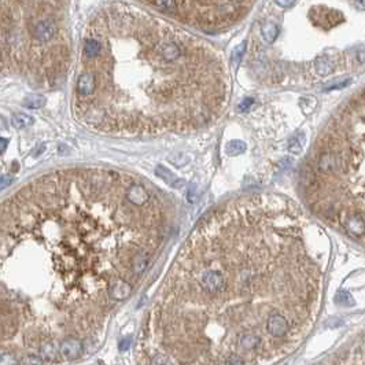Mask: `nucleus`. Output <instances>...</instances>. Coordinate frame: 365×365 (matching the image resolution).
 Listing matches in <instances>:
<instances>
[{
	"instance_id": "1a4fd4ad",
	"label": "nucleus",
	"mask_w": 365,
	"mask_h": 365,
	"mask_svg": "<svg viewBox=\"0 0 365 365\" xmlns=\"http://www.w3.org/2000/svg\"><path fill=\"white\" fill-rule=\"evenodd\" d=\"M44 104H46V97L43 95H39V94L29 95L24 99V106L28 109H40Z\"/></svg>"
},
{
	"instance_id": "aec40b11",
	"label": "nucleus",
	"mask_w": 365,
	"mask_h": 365,
	"mask_svg": "<svg viewBox=\"0 0 365 365\" xmlns=\"http://www.w3.org/2000/svg\"><path fill=\"white\" fill-rule=\"evenodd\" d=\"M251 103H253V99H251V97H248V99H246V100H244V102L239 106V110H244V109L248 107Z\"/></svg>"
},
{
	"instance_id": "f8f14e48",
	"label": "nucleus",
	"mask_w": 365,
	"mask_h": 365,
	"mask_svg": "<svg viewBox=\"0 0 365 365\" xmlns=\"http://www.w3.org/2000/svg\"><path fill=\"white\" fill-rule=\"evenodd\" d=\"M246 148V145L241 142V140H234L231 143H228L227 146V152L229 155H236V154H241V152L244 151Z\"/></svg>"
},
{
	"instance_id": "412c9836",
	"label": "nucleus",
	"mask_w": 365,
	"mask_h": 365,
	"mask_svg": "<svg viewBox=\"0 0 365 365\" xmlns=\"http://www.w3.org/2000/svg\"><path fill=\"white\" fill-rule=\"evenodd\" d=\"M7 128V122L3 117H0V129H6Z\"/></svg>"
},
{
	"instance_id": "9d476101",
	"label": "nucleus",
	"mask_w": 365,
	"mask_h": 365,
	"mask_svg": "<svg viewBox=\"0 0 365 365\" xmlns=\"http://www.w3.org/2000/svg\"><path fill=\"white\" fill-rule=\"evenodd\" d=\"M35 122V118L30 117L28 114H14L13 116V125H14L15 128H18V129H22V128H28L30 125H33Z\"/></svg>"
},
{
	"instance_id": "dca6fc26",
	"label": "nucleus",
	"mask_w": 365,
	"mask_h": 365,
	"mask_svg": "<svg viewBox=\"0 0 365 365\" xmlns=\"http://www.w3.org/2000/svg\"><path fill=\"white\" fill-rule=\"evenodd\" d=\"M13 177L11 176H8V174H6V176H1L0 177V191H3V190H6L7 187H10L11 184H13Z\"/></svg>"
},
{
	"instance_id": "5701e85b",
	"label": "nucleus",
	"mask_w": 365,
	"mask_h": 365,
	"mask_svg": "<svg viewBox=\"0 0 365 365\" xmlns=\"http://www.w3.org/2000/svg\"><path fill=\"white\" fill-rule=\"evenodd\" d=\"M0 62H1V51H0Z\"/></svg>"
},
{
	"instance_id": "423d86ee",
	"label": "nucleus",
	"mask_w": 365,
	"mask_h": 365,
	"mask_svg": "<svg viewBox=\"0 0 365 365\" xmlns=\"http://www.w3.org/2000/svg\"><path fill=\"white\" fill-rule=\"evenodd\" d=\"M279 33H280V30H279V26L276 25L275 22L267 21L261 25L262 37H264V40L267 43H269V44H272V43L276 42V39L279 37Z\"/></svg>"
},
{
	"instance_id": "f3484780",
	"label": "nucleus",
	"mask_w": 365,
	"mask_h": 365,
	"mask_svg": "<svg viewBox=\"0 0 365 365\" xmlns=\"http://www.w3.org/2000/svg\"><path fill=\"white\" fill-rule=\"evenodd\" d=\"M21 364H43V360L37 357V356H28V357L22 360Z\"/></svg>"
},
{
	"instance_id": "4468645a",
	"label": "nucleus",
	"mask_w": 365,
	"mask_h": 365,
	"mask_svg": "<svg viewBox=\"0 0 365 365\" xmlns=\"http://www.w3.org/2000/svg\"><path fill=\"white\" fill-rule=\"evenodd\" d=\"M155 4L166 11H174L176 10V1L174 0H154Z\"/></svg>"
},
{
	"instance_id": "0eeeda50",
	"label": "nucleus",
	"mask_w": 365,
	"mask_h": 365,
	"mask_svg": "<svg viewBox=\"0 0 365 365\" xmlns=\"http://www.w3.org/2000/svg\"><path fill=\"white\" fill-rule=\"evenodd\" d=\"M102 52V46L100 43L95 40V39H87L85 40V44H84V55L87 58H97V56L100 55Z\"/></svg>"
},
{
	"instance_id": "39448f33",
	"label": "nucleus",
	"mask_w": 365,
	"mask_h": 365,
	"mask_svg": "<svg viewBox=\"0 0 365 365\" xmlns=\"http://www.w3.org/2000/svg\"><path fill=\"white\" fill-rule=\"evenodd\" d=\"M56 25L55 22L51 20H44L36 24L35 29H33V36L36 40L39 42L46 43L49 42L51 39H54V36L56 35Z\"/></svg>"
},
{
	"instance_id": "7ed1b4c3",
	"label": "nucleus",
	"mask_w": 365,
	"mask_h": 365,
	"mask_svg": "<svg viewBox=\"0 0 365 365\" xmlns=\"http://www.w3.org/2000/svg\"><path fill=\"white\" fill-rule=\"evenodd\" d=\"M83 341L76 337H66L59 344V354L68 361L77 360L83 356Z\"/></svg>"
},
{
	"instance_id": "2eb2a0df",
	"label": "nucleus",
	"mask_w": 365,
	"mask_h": 365,
	"mask_svg": "<svg viewBox=\"0 0 365 365\" xmlns=\"http://www.w3.org/2000/svg\"><path fill=\"white\" fill-rule=\"evenodd\" d=\"M17 363H18V361L15 360L13 353H3V354H0V364L13 365L17 364Z\"/></svg>"
},
{
	"instance_id": "f257e3e1",
	"label": "nucleus",
	"mask_w": 365,
	"mask_h": 365,
	"mask_svg": "<svg viewBox=\"0 0 365 365\" xmlns=\"http://www.w3.org/2000/svg\"><path fill=\"white\" fill-rule=\"evenodd\" d=\"M325 234L292 200L234 199L198 224L151 316L152 364H267L284 358L268 321H316Z\"/></svg>"
},
{
	"instance_id": "20e7f679",
	"label": "nucleus",
	"mask_w": 365,
	"mask_h": 365,
	"mask_svg": "<svg viewBox=\"0 0 365 365\" xmlns=\"http://www.w3.org/2000/svg\"><path fill=\"white\" fill-rule=\"evenodd\" d=\"M97 91V77L92 72H84L77 80V94L83 97H90Z\"/></svg>"
},
{
	"instance_id": "6ab92c4d",
	"label": "nucleus",
	"mask_w": 365,
	"mask_h": 365,
	"mask_svg": "<svg viewBox=\"0 0 365 365\" xmlns=\"http://www.w3.org/2000/svg\"><path fill=\"white\" fill-rule=\"evenodd\" d=\"M7 145H8V140H7V139L0 138V154H1V152L4 151L6 148H7Z\"/></svg>"
},
{
	"instance_id": "9b49d317",
	"label": "nucleus",
	"mask_w": 365,
	"mask_h": 365,
	"mask_svg": "<svg viewBox=\"0 0 365 365\" xmlns=\"http://www.w3.org/2000/svg\"><path fill=\"white\" fill-rule=\"evenodd\" d=\"M40 354L46 360H54L56 357V347L54 342L47 341V342L42 343V346H40Z\"/></svg>"
},
{
	"instance_id": "4be33fe9",
	"label": "nucleus",
	"mask_w": 365,
	"mask_h": 365,
	"mask_svg": "<svg viewBox=\"0 0 365 365\" xmlns=\"http://www.w3.org/2000/svg\"><path fill=\"white\" fill-rule=\"evenodd\" d=\"M358 4H360V8L363 10L364 8V0H358Z\"/></svg>"
},
{
	"instance_id": "a211bd4d",
	"label": "nucleus",
	"mask_w": 365,
	"mask_h": 365,
	"mask_svg": "<svg viewBox=\"0 0 365 365\" xmlns=\"http://www.w3.org/2000/svg\"><path fill=\"white\" fill-rule=\"evenodd\" d=\"M275 3L283 8H289L295 3V0H275Z\"/></svg>"
},
{
	"instance_id": "6e6552de",
	"label": "nucleus",
	"mask_w": 365,
	"mask_h": 365,
	"mask_svg": "<svg viewBox=\"0 0 365 365\" xmlns=\"http://www.w3.org/2000/svg\"><path fill=\"white\" fill-rule=\"evenodd\" d=\"M316 70L318 74L321 76H327L334 72V65L331 62L328 58L325 56H318L316 59Z\"/></svg>"
},
{
	"instance_id": "ddd939ff",
	"label": "nucleus",
	"mask_w": 365,
	"mask_h": 365,
	"mask_svg": "<svg viewBox=\"0 0 365 365\" xmlns=\"http://www.w3.org/2000/svg\"><path fill=\"white\" fill-rule=\"evenodd\" d=\"M246 47H247V43L243 42L234 49V52H232V61H234V63L238 65V63L241 62L242 56L244 55V52H246Z\"/></svg>"
},
{
	"instance_id": "f03ea898",
	"label": "nucleus",
	"mask_w": 365,
	"mask_h": 365,
	"mask_svg": "<svg viewBox=\"0 0 365 365\" xmlns=\"http://www.w3.org/2000/svg\"><path fill=\"white\" fill-rule=\"evenodd\" d=\"M312 210L364 236V97L334 118L316 145L305 180Z\"/></svg>"
}]
</instances>
